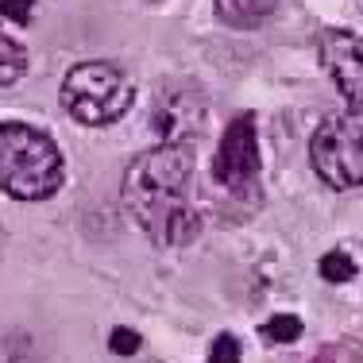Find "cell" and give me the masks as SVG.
Returning a JSON list of instances; mask_svg holds the SVG:
<instances>
[{"mask_svg": "<svg viewBox=\"0 0 363 363\" xmlns=\"http://www.w3.org/2000/svg\"><path fill=\"white\" fill-rule=\"evenodd\" d=\"M197 159L189 143H162L143 151L124 170V209L159 247H186L201 232V217L194 209Z\"/></svg>", "mask_w": 363, "mask_h": 363, "instance_id": "obj_1", "label": "cell"}, {"mask_svg": "<svg viewBox=\"0 0 363 363\" xmlns=\"http://www.w3.org/2000/svg\"><path fill=\"white\" fill-rule=\"evenodd\" d=\"M62 151L47 132L20 120L0 124V194L16 201H47L62 186Z\"/></svg>", "mask_w": 363, "mask_h": 363, "instance_id": "obj_2", "label": "cell"}, {"mask_svg": "<svg viewBox=\"0 0 363 363\" xmlns=\"http://www.w3.org/2000/svg\"><path fill=\"white\" fill-rule=\"evenodd\" d=\"M135 101V85L112 62H77L62 77V105L77 124L105 128L116 124Z\"/></svg>", "mask_w": 363, "mask_h": 363, "instance_id": "obj_3", "label": "cell"}, {"mask_svg": "<svg viewBox=\"0 0 363 363\" xmlns=\"http://www.w3.org/2000/svg\"><path fill=\"white\" fill-rule=\"evenodd\" d=\"M309 162L333 189L363 186V108L328 116L309 140Z\"/></svg>", "mask_w": 363, "mask_h": 363, "instance_id": "obj_4", "label": "cell"}, {"mask_svg": "<svg viewBox=\"0 0 363 363\" xmlns=\"http://www.w3.org/2000/svg\"><path fill=\"white\" fill-rule=\"evenodd\" d=\"M213 174L220 186L228 189H244L259 178V135H255V120L252 116H236L224 128V140L217 147V162Z\"/></svg>", "mask_w": 363, "mask_h": 363, "instance_id": "obj_5", "label": "cell"}, {"mask_svg": "<svg viewBox=\"0 0 363 363\" xmlns=\"http://www.w3.org/2000/svg\"><path fill=\"white\" fill-rule=\"evenodd\" d=\"M325 66L352 108H363V39L352 31L325 35Z\"/></svg>", "mask_w": 363, "mask_h": 363, "instance_id": "obj_6", "label": "cell"}, {"mask_svg": "<svg viewBox=\"0 0 363 363\" xmlns=\"http://www.w3.org/2000/svg\"><path fill=\"white\" fill-rule=\"evenodd\" d=\"M201 120H205L201 97L186 101V108H178L174 93H162V97L155 101V112H151V132L159 135L162 143H189V135L201 132Z\"/></svg>", "mask_w": 363, "mask_h": 363, "instance_id": "obj_7", "label": "cell"}, {"mask_svg": "<svg viewBox=\"0 0 363 363\" xmlns=\"http://www.w3.org/2000/svg\"><path fill=\"white\" fill-rule=\"evenodd\" d=\"M279 0H217V16L228 28H255V23L271 20Z\"/></svg>", "mask_w": 363, "mask_h": 363, "instance_id": "obj_8", "label": "cell"}, {"mask_svg": "<svg viewBox=\"0 0 363 363\" xmlns=\"http://www.w3.org/2000/svg\"><path fill=\"white\" fill-rule=\"evenodd\" d=\"M23 70H28V50H23L12 35H4V31H0V85L20 82Z\"/></svg>", "mask_w": 363, "mask_h": 363, "instance_id": "obj_9", "label": "cell"}, {"mask_svg": "<svg viewBox=\"0 0 363 363\" xmlns=\"http://www.w3.org/2000/svg\"><path fill=\"white\" fill-rule=\"evenodd\" d=\"M263 336L271 344H294V340H301V321L294 313H279L263 325Z\"/></svg>", "mask_w": 363, "mask_h": 363, "instance_id": "obj_10", "label": "cell"}, {"mask_svg": "<svg viewBox=\"0 0 363 363\" xmlns=\"http://www.w3.org/2000/svg\"><path fill=\"white\" fill-rule=\"evenodd\" d=\"M321 279L325 282H352L356 279V263L348 252H328L321 255Z\"/></svg>", "mask_w": 363, "mask_h": 363, "instance_id": "obj_11", "label": "cell"}, {"mask_svg": "<svg viewBox=\"0 0 363 363\" xmlns=\"http://www.w3.org/2000/svg\"><path fill=\"white\" fill-rule=\"evenodd\" d=\"M0 363H35V352H31V340L20 333L0 336Z\"/></svg>", "mask_w": 363, "mask_h": 363, "instance_id": "obj_12", "label": "cell"}, {"mask_svg": "<svg viewBox=\"0 0 363 363\" xmlns=\"http://www.w3.org/2000/svg\"><path fill=\"white\" fill-rule=\"evenodd\" d=\"M209 363H240V340L228 333H220L209 348Z\"/></svg>", "mask_w": 363, "mask_h": 363, "instance_id": "obj_13", "label": "cell"}, {"mask_svg": "<svg viewBox=\"0 0 363 363\" xmlns=\"http://www.w3.org/2000/svg\"><path fill=\"white\" fill-rule=\"evenodd\" d=\"M35 0H0V16H8L12 23H31Z\"/></svg>", "mask_w": 363, "mask_h": 363, "instance_id": "obj_14", "label": "cell"}, {"mask_svg": "<svg viewBox=\"0 0 363 363\" xmlns=\"http://www.w3.org/2000/svg\"><path fill=\"white\" fill-rule=\"evenodd\" d=\"M135 348H140V336H135L132 328H116V333H112V352H116V356H132Z\"/></svg>", "mask_w": 363, "mask_h": 363, "instance_id": "obj_15", "label": "cell"}]
</instances>
